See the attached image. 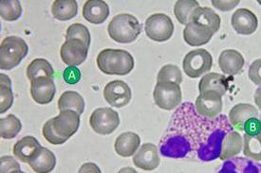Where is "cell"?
<instances>
[{
    "label": "cell",
    "mask_w": 261,
    "mask_h": 173,
    "mask_svg": "<svg viewBox=\"0 0 261 173\" xmlns=\"http://www.w3.org/2000/svg\"><path fill=\"white\" fill-rule=\"evenodd\" d=\"M245 63V60L241 52L234 49H225L219 57L220 70L227 75L234 76L241 72Z\"/></svg>",
    "instance_id": "17"
},
{
    "label": "cell",
    "mask_w": 261,
    "mask_h": 173,
    "mask_svg": "<svg viewBox=\"0 0 261 173\" xmlns=\"http://www.w3.org/2000/svg\"><path fill=\"white\" fill-rule=\"evenodd\" d=\"M90 124L94 132L101 135H108L114 132L120 124V118L111 108H98L91 114Z\"/></svg>",
    "instance_id": "8"
},
{
    "label": "cell",
    "mask_w": 261,
    "mask_h": 173,
    "mask_svg": "<svg viewBox=\"0 0 261 173\" xmlns=\"http://www.w3.org/2000/svg\"><path fill=\"white\" fill-rule=\"evenodd\" d=\"M110 15V7L103 0H89L84 4L83 16L91 24H102Z\"/></svg>",
    "instance_id": "18"
},
{
    "label": "cell",
    "mask_w": 261,
    "mask_h": 173,
    "mask_svg": "<svg viewBox=\"0 0 261 173\" xmlns=\"http://www.w3.org/2000/svg\"><path fill=\"white\" fill-rule=\"evenodd\" d=\"M141 144V139L137 133L126 132L120 134L115 140L114 149L118 155L122 157H130L138 151Z\"/></svg>",
    "instance_id": "23"
},
{
    "label": "cell",
    "mask_w": 261,
    "mask_h": 173,
    "mask_svg": "<svg viewBox=\"0 0 261 173\" xmlns=\"http://www.w3.org/2000/svg\"><path fill=\"white\" fill-rule=\"evenodd\" d=\"M78 173H102L100 167L95 163H85L79 168Z\"/></svg>",
    "instance_id": "43"
},
{
    "label": "cell",
    "mask_w": 261,
    "mask_h": 173,
    "mask_svg": "<svg viewBox=\"0 0 261 173\" xmlns=\"http://www.w3.org/2000/svg\"><path fill=\"white\" fill-rule=\"evenodd\" d=\"M69 39H79L90 47V30L85 25L80 23L72 24L68 28L67 33H66V40H69Z\"/></svg>",
    "instance_id": "36"
},
{
    "label": "cell",
    "mask_w": 261,
    "mask_h": 173,
    "mask_svg": "<svg viewBox=\"0 0 261 173\" xmlns=\"http://www.w3.org/2000/svg\"><path fill=\"white\" fill-rule=\"evenodd\" d=\"M154 101L159 108L171 111L178 108L182 99L179 84L173 82L157 83L153 91Z\"/></svg>",
    "instance_id": "5"
},
{
    "label": "cell",
    "mask_w": 261,
    "mask_h": 173,
    "mask_svg": "<svg viewBox=\"0 0 261 173\" xmlns=\"http://www.w3.org/2000/svg\"><path fill=\"white\" fill-rule=\"evenodd\" d=\"M173 82L180 84L182 83V74L177 65L166 64L159 71L157 83Z\"/></svg>",
    "instance_id": "35"
},
{
    "label": "cell",
    "mask_w": 261,
    "mask_h": 173,
    "mask_svg": "<svg viewBox=\"0 0 261 173\" xmlns=\"http://www.w3.org/2000/svg\"><path fill=\"white\" fill-rule=\"evenodd\" d=\"M41 149L42 146L37 139L27 135L14 144L13 152L14 156L21 162L29 164L39 153Z\"/></svg>",
    "instance_id": "19"
},
{
    "label": "cell",
    "mask_w": 261,
    "mask_h": 173,
    "mask_svg": "<svg viewBox=\"0 0 261 173\" xmlns=\"http://www.w3.org/2000/svg\"><path fill=\"white\" fill-rule=\"evenodd\" d=\"M252 118H258V110L250 103L237 104L229 113V121L239 132H243L244 125Z\"/></svg>",
    "instance_id": "16"
},
{
    "label": "cell",
    "mask_w": 261,
    "mask_h": 173,
    "mask_svg": "<svg viewBox=\"0 0 261 173\" xmlns=\"http://www.w3.org/2000/svg\"><path fill=\"white\" fill-rule=\"evenodd\" d=\"M258 3H259V4H261V1H259V2H258Z\"/></svg>",
    "instance_id": "47"
},
{
    "label": "cell",
    "mask_w": 261,
    "mask_h": 173,
    "mask_svg": "<svg viewBox=\"0 0 261 173\" xmlns=\"http://www.w3.org/2000/svg\"><path fill=\"white\" fill-rule=\"evenodd\" d=\"M243 137L236 131L229 132L222 141L220 159L228 160L234 158L241 153L243 149Z\"/></svg>",
    "instance_id": "25"
},
{
    "label": "cell",
    "mask_w": 261,
    "mask_h": 173,
    "mask_svg": "<svg viewBox=\"0 0 261 173\" xmlns=\"http://www.w3.org/2000/svg\"><path fill=\"white\" fill-rule=\"evenodd\" d=\"M241 3L240 0L236 1H212V5L222 12L231 11Z\"/></svg>",
    "instance_id": "42"
},
{
    "label": "cell",
    "mask_w": 261,
    "mask_h": 173,
    "mask_svg": "<svg viewBox=\"0 0 261 173\" xmlns=\"http://www.w3.org/2000/svg\"><path fill=\"white\" fill-rule=\"evenodd\" d=\"M144 29L146 36L153 41H168L174 32V24L168 15L154 14L145 20Z\"/></svg>",
    "instance_id": "7"
},
{
    "label": "cell",
    "mask_w": 261,
    "mask_h": 173,
    "mask_svg": "<svg viewBox=\"0 0 261 173\" xmlns=\"http://www.w3.org/2000/svg\"><path fill=\"white\" fill-rule=\"evenodd\" d=\"M81 71L76 66H69L63 72V79L68 84H76L81 80Z\"/></svg>",
    "instance_id": "38"
},
{
    "label": "cell",
    "mask_w": 261,
    "mask_h": 173,
    "mask_svg": "<svg viewBox=\"0 0 261 173\" xmlns=\"http://www.w3.org/2000/svg\"><path fill=\"white\" fill-rule=\"evenodd\" d=\"M89 46L79 39L66 40L60 49L63 62L69 66H77L87 60Z\"/></svg>",
    "instance_id": "10"
},
{
    "label": "cell",
    "mask_w": 261,
    "mask_h": 173,
    "mask_svg": "<svg viewBox=\"0 0 261 173\" xmlns=\"http://www.w3.org/2000/svg\"><path fill=\"white\" fill-rule=\"evenodd\" d=\"M243 153L249 159L261 161V133L255 136H243Z\"/></svg>",
    "instance_id": "33"
},
{
    "label": "cell",
    "mask_w": 261,
    "mask_h": 173,
    "mask_svg": "<svg viewBox=\"0 0 261 173\" xmlns=\"http://www.w3.org/2000/svg\"><path fill=\"white\" fill-rule=\"evenodd\" d=\"M158 147L152 143H145L140 148L133 157L134 165L145 171H152L160 165Z\"/></svg>",
    "instance_id": "15"
},
{
    "label": "cell",
    "mask_w": 261,
    "mask_h": 173,
    "mask_svg": "<svg viewBox=\"0 0 261 173\" xmlns=\"http://www.w3.org/2000/svg\"><path fill=\"white\" fill-rule=\"evenodd\" d=\"M0 113L3 114L6 113L14 103L12 81L5 74H0Z\"/></svg>",
    "instance_id": "31"
},
{
    "label": "cell",
    "mask_w": 261,
    "mask_h": 173,
    "mask_svg": "<svg viewBox=\"0 0 261 173\" xmlns=\"http://www.w3.org/2000/svg\"><path fill=\"white\" fill-rule=\"evenodd\" d=\"M231 24L237 33L251 35L256 30L258 20L256 15L250 10L241 8L234 12L231 18Z\"/></svg>",
    "instance_id": "14"
},
{
    "label": "cell",
    "mask_w": 261,
    "mask_h": 173,
    "mask_svg": "<svg viewBox=\"0 0 261 173\" xmlns=\"http://www.w3.org/2000/svg\"><path fill=\"white\" fill-rule=\"evenodd\" d=\"M11 173H25L23 172L22 170H20V169H17V170H14V171H12Z\"/></svg>",
    "instance_id": "46"
},
{
    "label": "cell",
    "mask_w": 261,
    "mask_h": 173,
    "mask_svg": "<svg viewBox=\"0 0 261 173\" xmlns=\"http://www.w3.org/2000/svg\"><path fill=\"white\" fill-rule=\"evenodd\" d=\"M219 173H261V164L245 157L227 160Z\"/></svg>",
    "instance_id": "20"
},
{
    "label": "cell",
    "mask_w": 261,
    "mask_h": 173,
    "mask_svg": "<svg viewBox=\"0 0 261 173\" xmlns=\"http://www.w3.org/2000/svg\"><path fill=\"white\" fill-rule=\"evenodd\" d=\"M99 70L107 75L124 76L134 68V58L124 49H107L97 56Z\"/></svg>",
    "instance_id": "2"
},
{
    "label": "cell",
    "mask_w": 261,
    "mask_h": 173,
    "mask_svg": "<svg viewBox=\"0 0 261 173\" xmlns=\"http://www.w3.org/2000/svg\"><path fill=\"white\" fill-rule=\"evenodd\" d=\"M22 7L18 0H2L0 2V16L6 21H16L21 16Z\"/></svg>",
    "instance_id": "34"
},
{
    "label": "cell",
    "mask_w": 261,
    "mask_h": 173,
    "mask_svg": "<svg viewBox=\"0 0 261 173\" xmlns=\"http://www.w3.org/2000/svg\"><path fill=\"white\" fill-rule=\"evenodd\" d=\"M214 34L215 33L210 29L191 22L184 29V39L186 44L191 47L206 45L207 43L211 41Z\"/></svg>",
    "instance_id": "21"
},
{
    "label": "cell",
    "mask_w": 261,
    "mask_h": 173,
    "mask_svg": "<svg viewBox=\"0 0 261 173\" xmlns=\"http://www.w3.org/2000/svg\"><path fill=\"white\" fill-rule=\"evenodd\" d=\"M78 4L75 0H55L53 3L51 14L55 19L68 21L75 17Z\"/></svg>",
    "instance_id": "28"
},
{
    "label": "cell",
    "mask_w": 261,
    "mask_h": 173,
    "mask_svg": "<svg viewBox=\"0 0 261 173\" xmlns=\"http://www.w3.org/2000/svg\"><path fill=\"white\" fill-rule=\"evenodd\" d=\"M222 97L214 91L199 93L196 99L195 108L199 116L207 118L219 117L222 111Z\"/></svg>",
    "instance_id": "9"
},
{
    "label": "cell",
    "mask_w": 261,
    "mask_h": 173,
    "mask_svg": "<svg viewBox=\"0 0 261 173\" xmlns=\"http://www.w3.org/2000/svg\"><path fill=\"white\" fill-rule=\"evenodd\" d=\"M254 102L257 105L258 109L261 110V87H258L254 93Z\"/></svg>",
    "instance_id": "44"
},
{
    "label": "cell",
    "mask_w": 261,
    "mask_h": 173,
    "mask_svg": "<svg viewBox=\"0 0 261 173\" xmlns=\"http://www.w3.org/2000/svg\"><path fill=\"white\" fill-rule=\"evenodd\" d=\"M142 26L135 16L129 14H120L114 16L108 26L110 37L120 44H129L141 34Z\"/></svg>",
    "instance_id": "3"
},
{
    "label": "cell",
    "mask_w": 261,
    "mask_h": 173,
    "mask_svg": "<svg viewBox=\"0 0 261 173\" xmlns=\"http://www.w3.org/2000/svg\"><path fill=\"white\" fill-rule=\"evenodd\" d=\"M27 43L20 37L8 36L0 45V68L11 70L16 67L28 55Z\"/></svg>",
    "instance_id": "4"
},
{
    "label": "cell",
    "mask_w": 261,
    "mask_h": 173,
    "mask_svg": "<svg viewBox=\"0 0 261 173\" xmlns=\"http://www.w3.org/2000/svg\"><path fill=\"white\" fill-rule=\"evenodd\" d=\"M22 129L21 121L14 115L0 119V135L4 139H14Z\"/></svg>",
    "instance_id": "32"
},
{
    "label": "cell",
    "mask_w": 261,
    "mask_h": 173,
    "mask_svg": "<svg viewBox=\"0 0 261 173\" xmlns=\"http://www.w3.org/2000/svg\"><path fill=\"white\" fill-rule=\"evenodd\" d=\"M85 106L84 97L75 91L64 92L58 100V109L60 111L72 110L82 115L85 111Z\"/></svg>",
    "instance_id": "27"
},
{
    "label": "cell",
    "mask_w": 261,
    "mask_h": 173,
    "mask_svg": "<svg viewBox=\"0 0 261 173\" xmlns=\"http://www.w3.org/2000/svg\"><path fill=\"white\" fill-rule=\"evenodd\" d=\"M234 131L224 115L203 118L191 102L180 104L160 141V152L168 158L211 162L220 158L222 141Z\"/></svg>",
    "instance_id": "1"
},
{
    "label": "cell",
    "mask_w": 261,
    "mask_h": 173,
    "mask_svg": "<svg viewBox=\"0 0 261 173\" xmlns=\"http://www.w3.org/2000/svg\"><path fill=\"white\" fill-rule=\"evenodd\" d=\"M28 79L33 81L40 77H49L55 79V70L48 61L41 58H37L28 65L26 71Z\"/></svg>",
    "instance_id": "30"
},
{
    "label": "cell",
    "mask_w": 261,
    "mask_h": 173,
    "mask_svg": "<svg viewBox=\"0 0 261 173\" xmlns=\"http://www.w3.org/2000/svg\"><path fill=\"white\" fill-rule=\"evenodd\" d=\"M190 22L208 28L213 31L214 33H216L220 29L221 19L220 15L216 14L212 9L199 7L194 12Z\"/></svg>",
    "instance_id": "22"
},
{
    "label": "cell",
    "mask_w": 261,
    "mask_h": 173,
    "mask_svg": "<svg viewBox=\"0 0 261 173\" xmlns=\"http://www.w3.org/2000/svg\"><path fill=\"white\" fill-rule=\"evenodd\" d=\"M0 173H11L14 170L20 169V165L12 156H2L0 159Z\"/></svg>",
    "instance_id": "40"
},
{
    "label": "cell",
    "mask_w": 261,
    "mask_h": 173,
    "mask_svg": "<svg viewBox=\"0 0 261 173\" xmlns=\"http://www.w3.org/2000/svg\"><path fill=\"white\" fill-rule=\"evenodd\" d=\"M260 121H261V114H260Z\"/></svg>",
    "instance_id": "48"
},
{
    "label": "cell",
    "mask_w": 261,
    "mask_h": 173,
    "mask_svg": "<svg viewBox=\"0 0 261 173\" xmlns=\"http://www.w3.org/2000/svg\"><path fill=\"white\" fill-rule=\"evenodd\" d=\"M55 132L63 137L69 139L79 129L80 115L72 110L60 111L57 117L53 118Z\"/></svg>",
    "instance_id": "13"
},
{
    "label": "cell",
    "mask_w": 261,
    "mask_h": 173,
    "mask_svg": "<svg viewBox=\"0 0 261 173\" xmlns=\"http://www.w3.org/2000/svg\"><path fill=\"white\" fill-rule=\"evenodd\" d=\"M229 89V80L219 73H208L201 78L199 83V93L214 91L224 96Z\"/></svg>",
    "instance_id": "24"
},
{
    "label": "cell",
    "mask_w": 261,
    "mask_h": 173,
    "mask_svg": "<svg viewBox=\"0 0 261 173\" xmlns=\"http://www.w3.org/2000/svg\"><path fill=\"white\" fill-rule=\"evenodd\" d=\"M118 173H138L134 168H132L130 166H126V167H123L122 169L119 170Z\"/></svg>",
    "instance_id": "45"
},
{
    "label": "cell",
    "mask_w": 261,
    "mask_h": 173,
    "mask_svg": "<svg viewBox=\"0 0 261 173\" xmlns=\"http://www.w3.org/2000/svg\"><path fill=\"white\" fill-rule=\"evenodd\" d=\"M243 132L250 136H255L261 133V121L258 118L249 119L247 123L243 127Z\"/></svg>",
    "instance_id": "41"
},
{
    "label": "cell",
    "mask_w": 261,
    "mask_h": 173,
    "mask_svg": "<svg viewBox=\"0 0 261 173\" xmlns=\"http://www.w3.org/2000/svg\"><path fill=\"white\" fill-rule=\"evenodd\" d=\"M199 7V2L196 0H179L175 3L174 14L181 25L187 26L194 12Z\"/></svg>",
    "instance_id": "29"
},
{
    "label": "cell",
    "mask_w": 261,
    "mask_h": 173,
    "mask_svg": "<svg viewBox=\"0 0 261 173\" xmlns=\"http://www.w3.org/2000/svg\"><path fill=\"white\" fill-rule=\"evenodd\" d=\"M56 93L54 78L40 77L31 81V95L36 103L45 105L53 101Z\"/></svg>",
    "instance_id": "12"
},
{
    "label": "cell",
    "mask_w": 261,
    "mask_h": 173,
    "mask_svg": "<svg viewBox=\"0 0 261 173\" xmlns=\"http://www.w3.org/2000/svg\"><path fill=\"white\" fill-rule=\"evenodd\" d=\"M29 165L35 172L50 173L56 166V157L51 151L42 147L39 153L29 163Z\"/></svg>",
    "instance_id": "26"
},
{
    "label": "cell",
    "mask_w": 261,
    "mask_h": 173,
    "mask_svg": "<svg viewBox=\"0 0 261 173\" xmlns=\"http://www.w3.org/2000/svg\"><path fill=\"white\" fill-rule=\"evenodd\" d=\"M42 132H43V136L45 137V139L48 141V143H50L53 145H62L68 140V139L63 137L55 132L54 124H53V118L48 120L44 124Z\"/></svg>",
    "instance_id": "37"
},
{
    "label": "cell",
    "mask_w": 261,
    "mask_h": 173,
    "mask_svg": "<svg viewBox=\"0 0 261 173\" xmlns=\"http://www.w3.org/2000/svg\"><path fill=\"white\" fill-rule=\"evenodd\" d=\"M103 97L111 106L122 108L130 102L132 92L127 83L116 80L106 85L103 89Z\"/></svg>",
    "instance_id": "11"
},
{
    "label": "cell",
    "mask_w": 261,
    "mask_h": 173,
    "mask_svg": "<svg viewBox=\"0 0 261 173\" xmlns=\"http://www.w3.org/2000/svg\"><path fill=\"white\" fill-rule=\"evenodd\" d=\"M248 75L254 84L261 87V59H257L251 63Z\"/></svg>",
    "instance_id": "39"
},
{
    "label": "cell",
    "mask_w": 261,
    "mask_h": 173,
    "mask_svg": "<svg viewBox=\"0 0 261 173\" xmlns=\"http://www.w3.org/2000/svg\"><path fill=\"white\" fill-rule=\"evenodd\" d=\"M213 58L206 49H198L189 51L184 58L182 68L186 75L197 79L212 68Z\"/></svg>",
    "instance_id": "6"
}]
</instances>
